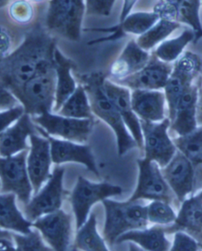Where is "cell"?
<instances>
[{
  "label": "cell",
  "instance_id": "obj_1",
  "mask_svg": "<svg viewBox=\"0 0 202 251\" xmlns=\"http://www.w3.org/2000/svg\"><path fill=\"white\" fill-rule=\"evenodd\" d=\"M55 40L41 27L27 33L15 51L0 59V82L18 91L40 71L54 65Z\"/></svg>",
  "mask_w": 202,
  "mask_h": 251
},
{
  "label": "cell",
  "instance_id": "obj_2",
  "mask_svg": "<svg viewBox=\"0 0 202 251\" xmlns=\"http://www.w3.org/2000/svg\"><path fill=\"white\" fill-rule=\"evenodd\" d=\"M104 80L105 76L101 73H92L81 77V82L87 93L92 112L105 122L114 130L117 138L118 152L120 156H123L138 145L129 134L117 108L106 95L103 87Z\"/></svg>",
  "mask_w": 202,
  "mask_h": 251
},
{
  "label": "cell",
  "instance_id": "obj_3",
  "mask_svg": "<svg viewBox=\"0 0 202 251\" xmlns=\"http://www.w3.org/2000/svg\"><path fill=\"white\" fill-rule=\"evenodd\" d=\"M56 73L54 65L40 71L13 94L31 117L53 112L56 93Z\"/></svg>",
  "mask_w": 202,
  "mask_h": 251
},
{
  "label": "cell",
  "instance_id": "obj_4",
  "mask_svg": "<svg viewBox=\"0 0 202 251\" xmlns=\"http://www.w3.org/2000/svg\"><path fill=\"white\" fill-rule=\"evenodd\" d=\"M103 204L105 208L103 239L109 245L115 244L125 233L147 226V207L131 201L118 202L108 199L103 201Z\"/></svg>",
  "mask_w": 202,
  "mask_h": 251
},
{
  "label": "cell",
  "instance_id": "obj_5",
  "mask_svg": "<svg viewBox=\"0 0 202 251\" xmlns=\"http://www.w3.org/2000/svg\"><path fill=\"white\" fill-rule=\"evenodd\" d=\"M85 14V2L81 0L50 1L47 13V28L64 38L79 41Z\"/></svg>",
  "mask_w": 202,
  "mask_h": 251
},
{
  "label": "cell",
  "instance_id": "obj_6",
  "mask_svg": "<svg viewBox=\"0 0 202 251\" xmlns=\"http://www.w3.org/2000/svg\"><path fill=\"white\" fill-rule=\"evenodd\" d=\"M121 187L107 182L95 183L82 176L77 178V183L71 193V201L75 218L77 230L81 228L89 218L92 206L101 201L110 197L121 195Z\"/></svg>",
  "mask_w": 202,
  "mask_h": 251
},
{
  "label": "cell",
  "instance_id": "obj_7",
  "mask_svg": "<svg viewBox=\"0 0 202 251\" xmlns=\"http://www.w3.org/2000/svg\"><path fill=\"white\" fill-rule=\"evenodd\" d=\"M28 150L8 156H0V191L4 194H14L26 205L31 200L32 189L27 170Z\"/></svg>",
  "mask_w": 202,
  "mask_h": 251
},
{
  "label": "cell",
  "instance_id": "obj_8",
  "mask_svg": "<svg viewBox=\"0 0 202 251\" xmlns=\"http://www.w3.org/2000/svg\"><path fill=\"white\" fill-rule=\"evenodd\" d=\"M36 125L50 136H57L75 143H85L91 134L93 120H78L47 112L32 117Z\"/></svg>",
  "mask_w": 202,
  "mask_h": 251
},
{
  "label": "cell",
  "instance_id": "obj_9",
  "mask_svg": "<svg viewBox=\"0 0 202 251\" xmlns=\"http://www.w3.org/2000/svg\"><path fill=\"white\" fill-rule=\"evenodd\" d=\"M64 168L56 167L41 191L25 205V217L34 222L45 215L60 209L63 203V181Z\"/></svg>",
  "mask_w": 202,
  "mask_h": 251
},
{
  "label": "cell",
  "instance_id": "obj_10",
  "mask_svg": "<svg viewBox=\"0 0 202 251\" xmlns=\"http://www.w3.org/2000/svg\"><path fill=\"white\" fill-rule=\"evenodd\" d=\"M146 158L155 161L160 166L166 167L176 153V147L168 137V128L171 124L169 119L160 124L140 120Z\"/></svg>",
  "mask_w": 202,
  "mask_h": 251
},
{
  "label": "cell",
  "instance_id": "obj_11",
  "mask_svg": "<svg viewBox=\"0 0 202 251\" xmlns=\"http://www.w3.org/2000/svg\"><path fill=\"white\" fill-rule=\"evenodd\" d=\"M139 178L135 192L129 201L134 202L146 199L169 202L172 195L164 177L158 168L157 163L148 159L138 160Z\"/></svg>",
  "mask_w": 202,
  "mask_h": 251
},
{
  "label": "cell",
  "instance_id": "obj_12",
  "mask_svg": "<svg viewBox=\"0 0 202 251\" xmlns=\"http://www.w3.org/2000/svg\"><path fill=\"white\" fill-rule=\"evenodd\" d=\"M32 227L55 251H67L71 243L72 217L62 209L32 222Z\"/></svg>",
  "mask_w": 202,
  "mask_h": 251
},
{
  "label": "cell",
  "instance_id": "obj_13",
  "mask_svg": "<svg viewBox=\"0 0 202 251\" xmlns=\"http://www.w3.org/2000/svg\"><path fill=\"white\" fill-rule=\"evenodd\" d=\"M30 149L27 156V170L35 194L40 191L43 184L50 177V142L45 137L32 134L29 137Z\"/></svg>",
  "mask_w": 202,
  "mask_h": 251
},
{
  "label": "cell",
  "instance_id": "obj_14",
  "mask_svg": "<svg viewBox=\"0 0 202 251\" xmlns=\"http://www.w3.org/2000/svg\"><path fill=\"white\" fill-rule=\"evenodd\" d=\"M37 131L50 142V155L52 162L56 164L75 162L85 165L89 171L99 176L95 159L91 148L86 145L78 144L75 142L57 139L47 134L42 128L37 125Z\"/></svg>",
  "mask_w": 202,
  "mask_h": 251
},
{
  "label": "cell",
  "instance_id": "obj_15",
  "mask_svg": "<svg viewBox=\"0 0 202 251\" xmlns=\"http://www.w3.org/2000/svg\"><path fill=\"white\" fill-rule=\"evenodd\" d=\"M172 71L173 68L172 65L153 57L150 59L147 65L143 69L134 75H130L123 79L111 81L133 90L140 89L154 91L156 89L165 87Z\"/></svg>",
  "mask_w": 202,
  "mask_h": 251
},
{
  "label": "cell",
  "instance_id": "obj_16",
  "mask_svg": "<svg viewBox=\"0 0 202 251\" xmlns=\"http://www.w3.org/2000/svg\"><path fill=\"white\" fill-rule=\"evenodd\" d=\"M103 90L111 100L118 112L121 115L126 126L131 133L132 137L140 149L143 148L144 139L140 120L133 112L131 103V94L129 89L114 83L111 80L103 81Z\"/></svg>",
  "mask_w": 202,
  "mask_h": 251
},
{
  "label": "cell",
  "instance_id": "obj_17",
  "mask_svg": "<svg viewBox=\"0 0 202 251\" xmlns=\"http://www.w3.org/2000/svg\"><path fill=\"white\" fill-rule=\"evenodd\" d=\"M164 176L180 201L193 191L194 183V166L182 152H176L164 169Z\"/></svg>",
  "mask_w": 202,
  "mask_h": 251
},
{
  "label": "cell",
  "instance_id": "obj_18",
  "mask_svg": "<svg viewBox=\"0 0 202 251\" xmlns=\"http://www.w3.org/2000/svg\"><path fill=\"white\" fill-rule=\"evenodd\" d=\"M37 132L32 117L25 113L14 125L0 134V156L8 157L29 150L27 138L37 134Z\"/></svg>",
  "mask_w": 202,
  "mask_h": 251
},
{
  "label": "cell",
  "instance_id": "obj_19",
  "mask_svg": "<svg viewBox=\"0 0 202 251\" xmlns=\"http://www.w3.org/2000/svg\"><path fill=\"white\" fill-rule=\"evenodd\" d=\"M198 100V87L190 85L180 98L174 117L171 121L172 130L180 136L186 135L196 130Z\"/></svg>",
  "mask_w": 202,
  "mask_h": 251
},
{
  "label": "cell",
  "instance_id": "obj_20",
  "mask_svg": "<svg viewBox=\"0 0 202 251\" xmlns=\"http://www.w3.org/2000/svg\"><path fill=\"white\" fill-rule=\"evenodd\" d=\"M147 51L141 49L135 41H129L121 55L110 68L111 81L123 79L143 69L150 61Z\"/></svg>",
  "mask_w": 202,
  "mask_h": 251
},
{
  "label": "cell",
  "instance_id": "obj_21",
  "mask_svg": "<svg viewBox=\"0 0 202 251\" xmlns=\"http://www.w3.org/2000/svg\"><path fill=\"white\" fill-rule=\"evenodd\" d=\"M165 100V94L161 92L138 89L131 94L134 113L142 120L152 123L164 120Z\"/></svg>",
  "mask_w": 202,
  "mask_h": 251
},
{
  "label": "cell",
  "instance_id": "obj_22",
  "mask_svg": "<svg viewBox=\"0 0 202 251\" xmlns=\"http://www.w3.org/2000/svg\"><path fill=\"white\" fill-rule=\"evenodd\" d=\"M186 230L202 243V192L184 201L175 225L165 228L167 232Z\"/></svg>",
  "mask_w": 202,
  "mask_h": 251
},
{
  "label": "cell",
  "instance_id": "obj_23",
  "mask_svg": "<svg viewBox=\"0 0 202 251\" xmlns=\"http://www.w3.org/2000/svg\"><path fill=\"white\" fill-rule=\"evenodd\" d=\"M54 67L57 81L55 106L53 112H58L63 103L75 93L77 85L71 74L75 67L74 61L63 55L57 48L54 53Z\"/></svg>",
  "mask_w": 202,
  "mask_h": 251
},
{
  "label": "cell",
  "instance_id": "obj_24",
  "mask_svg": "<svg viewBox=\"0 0 202 251\" xmlns=\"http://www.w3.org/2000/svg\"><path fill=\"white\" fill-rule=\"evenodd\" d=\"M15 199L16 195L14 194L0 195V227L27 235L32 231V223L18 209Z\"/></svg>",
  "mask_w": 202,
  "mask_h": 251
},
{
  "label": "cell",
  "instance_id": "obj_25",
  "mask_svg": "<svg viewBox=\"0 0 202 251\" xmlns=\"http://www.w3.org/2000/svg\"><path fill=\"white\" fill-rule=\"evenodd\" d=\"M165 228L153 227L128 231L116 240L117 244L133 242L147 251H169L170 243L165 237Z\"/></svg>",
  "mask_w": 202,
  "mask_h": 251
},
{
  "label": "cell",
  "instance_id": "obj_26",
  "mask_svg": "<svg viewBox=\"0 0 202 251\" xmlns=\"http://www.w3.org/2000/svg\"><path fill=\"white\" fill-rule=\"evenodd\" d=\"M75 247L82 251H109L105 240L97 231V216L92 213L81 228L77 230Z\"/></svg>",
  "mask_w": 202,
  "mask_h": 251
},
{
  "label": "cell",
  "instance_id": "obj_27",
  "mask_svg": "<svg viewBox=\"0 0 202 251\" xmlns=\"http://www.w3.org/2000/svg\"><path fill=\"white\" fill-rule=\"evenodd\" d=\"M57 113L64 117L78 120H93L87 93L81 84L77 85L75 93L63 103Z\"/></svg>",
  "mask_w": 202,
  "mask_h": 251
},
{
  "label": "cell",
  "instance_id": "obj_28",
  "mask_svg": "<svg viewBox=\"0 0 202 251\" xmlns=\"http://www.w3.org/2000/svg\"><path fill=\"white\" fill-rule=\"evenodd\" d=\"M193 75L184 73L176 67L173 68L172 75L168 78L165 87V98L168 100V107H169V116L170 121L174 117L176 113V107L178 105L180 98L183 94L186 88L190 86L194 78Z\"/></svg>",
  "mask_w": 202,
  "mask_h": 251
},
{
  "label": "cell",
  "instance_id": "obj_29",
  "mask_svg": "<svg viewBox=\"0 0 202 251\" xmlns=\"http://www.w3.org/2000/svg\"><path fill=\"white\" fill-rule=\"evenodd\" d=\"M159 14L156 12H138L129 14L126 19L118 25L122 32L143 35L160 21Z\"/></svg>",
  "mask_w": 202,
  "mask_h": 251
},
{
  "label": "cell",
  "instance_id": "obj_30",
  "mask_svg": "<svg viewBox=\"0 0 202 251\" xmlns=\"http://www.w3.org/2000/svg\"><path fill=\"white\" fill-rule=\"evenodd\" d=\"M174 144L193 164L202 162V126L190 134L176 138Z\"/></svg>",
  "mask_w": 202,
  "mask_h": 251
},
{
  "label": "cell",
  "instance_id": "obj_31",
  "mask_svg": "<svg viewBox=\"0 0 202 251\" xmlns=\"http://www.w3.org/2000/svg\"><path fill=\"white\" fill-rule=\"evenodd\" d=\"M194 31L186 29L179 37L166 41L158 47L155 56L164 63L176 60L183 51L184 48L194 38Z\"/></svg>",
  "mask_w": 202,
  "mask_h": 251
},
{
  "label": "cell",
  "instance_id": "obj_32",
  "mask_svg": "<svg viewBox=\"0 0 202 251\" xmlns=\"http://www.w3.org/2000/svg\"><path fill=\"white\" fill-rule=\"evenodd\" d=\"M180 26V24L176 22L160 19L154 26L150 30L144 33L137 40V44L143 50H149L153 48L158 43L168 37L172 32Z\"/></svg>",
  "mask_w": 202,
  "mask_h": 251
},
{
  "label": "cell",
  "instance_id": "obj_33",
  "mask_svg": "<svg viewBox=\"0 0 202 251\" xmlns=\"http://www.w3.org/2000/svg\"><path fill=\"white\" fill-rule=\"evenodd\" d=\"M200 3V1H176V22L190 25L197 37H202L199 18Z\"/></svg>",
  "mask_w": 202,
  "mask_h": 251
},
{
  "label": "cell",
  "instance_id": "obj_34",
  "mask_svg": "<svg viewBox=\"0 0 202 251\" xmlns=\"http://www.w3.org/2000/svg\"><path fill=\"white\" fill-rule=\"evenodd\" d=\"M148 221L157 225H168L175 222L176 213L168 203L155 201L147 206Z\"/></svg>",
  "mask_w": 202,
  "mask_h": 251
},
{
  "label": "cell",
  "instance_id": "obj_35",
  "mask_svg": "<svg viewBox=\"0 0 202 251\" xmlns=\"http://www.w3.org/2000/svg\"><path fill=\"white\" fill-rule=\"evenodd\" d=\"M13 240L15 243L16 251H51L45 245L41 234L37 230H32L27 235L13 233Z\"/></svg>",
  "mask_w": 202,
  "mask_h": 251
},
{
  "label": "cell",
  "instance_id": "obj_36",
  "mask_svg": "<svg viewBox=\"0 0 202 251\" xmlns=\"http://www.w3.org/2000/svg\"><path fill=\"white\" fill-rule=\"evenodd\" d=\"M184 73L196 77L201 70V60L198 55L186 52L175 64V67Z\"/></svg>",
  "mask_w": 202,
  "mask_h": 251
},
{
  "label": "cell",
  "instance_id": "obj_37",
  "mask_svg": "<svg viewBox=\"0 0 202 251\" xmlns=\"http://www.w3.org/2000/svg\"><path fill=\"white\" fill-rule=\"evenodd\" d=\"M86 15H102L108 16L113 8L115 1H93L85 2Z\"/></svg>",
  "mask_w": 202,
  "mask_h": 251
},
{
  "label": "cell",
  "instance_id": "obj_38",
  "mask_svg": "<svg viewBox=\"0 0 202 251\" xmlns=\"http://www.w3.org/2000/svg\"><path fill=\"white\" fill-rule=\"evenodd\" d=\"M24 114V107L22 104L11 109L0 112V134L8 129L11 124L18 121Z\"/></svg>",
  "mask_w": 202,
  "mask_h": 251
},
{
  "label": "cell",
  "instance_id": "obj_39",
  "mask_svg": "<svg viewBox=\"0 0 202 251\" xmlns=\"http://www.w3.org/2000/svg\"><path fill=\"white\" fill-rule=\"evenodd\" d=\"M199 244L186 233L178 231L170 251H198Z\"/></svg>",
  "mask_w": 202,
  "mask_h": 251
},
{
  "label": "cell",
  "instance_id": "obj_40",
  "mask_svg": "<svg viewBox=\"0 0 202 251\" xmlns=\"http://www.w3.org/2000/svg\"><path fill=\"white\" fill-rule=\"evenodd\" d=\"M10 15L19 23H25L32 19V9L25 2H16L10 7Z\"/></svg>",
  "mask_w": 202,
  "mask_h": 251
},
{
  "label": "cell",
  "instance_id": "obj_41",
  "mask_svg": "<svg viewBox=\"0 0 202 251\" xmlns=\"http://www.w3.org/2000/svg\"><path fill=\"white\" fill-rule=\"evenodd\" d=\"M19 102L15 96L0 82V112L17 107L19 105Z\"/></svg>",
  "mask_w": 202,
  "mask_h": 251
},
{
  "label": "cell",
  "instance_id": "obj_42",
  "mask_svg": "<svg viewBox=\"0 0 202 251\" xmlns=\"http://www.w3.org/2000/svg\"><path fill=\"white\" fill-rule=\"evenodd\" d=\"M10 48V37L8 32L0 26V55L2 58L6 56V54Z\"/></svg>",
  "mask_w": 202,
  "mask_h": 251
},
{
  "label": "cell",
  "instance_id": "obj_43",
  "mask_svg": "<svg viewBox=\"0 0 202 251\" xmlns=\"http://www.w3.org/2000/svg\"><path fill=\"white\" fill-rule=\"evenodd\" d=\"M0 251H16L13 239H0Z\"/></svg>",
  "mask_w": 202,
  "mask_h": 251
},
{
  "label": "cell",
  "instance_id": "obj_44",
  "mask_svg": "<svg viewBox=\"0 0 202 251\" xmlns=\"http://www.w3.org/2000/svg\"><path fill=\"white\" fill-rule=\"evenodd\" d=\"M135 3V1H126L124 2V8L122 10L121 16H120V22L126 19V17L129 16V13L131 10L133 4Z\"/></svg>",
  "mask_w": 202,
  "mask_h": 251
},
{
  "label": "cell",
  "instance_id": "obj_45",
  "mask_svg": "<svg viewBox=\"0 0 202 251\" xmlns=\"http://www.w3.org/2000/svg\"><path fill=\"white\" fill-rule=\"evenodd\" d=\"M196 118L197 123L201 124L202 126V93L198 97V104H197Z\"/></svg>",
  "mask_w": 202,
  "mask_h": 251
},
{
  "label": "cell",
  "instance_id": "obj_46",
  "mask_svg": "<svg viewBox=\"0 0 202 251\" xmlns=\"http://www.w3.org/2000/svg\"><path fill=\"white\" fill-rule=\"evenodd\" d=\"M13 239V233L0 227V239Z\"/></svg>",
  "mask_w": 202,
  "mask_h": 251
},
{
  "label": "cell",
  "instance_id": "obj_47",
  "mask_svg": "<svg viewBox=\"0 0 202 251\" xmlns=\"http://www.w3.org/2000/svg\"><path fill=\"white\" fill-rule=\"evenodd\" d=\"M129 251H145L144 250L141 249L138 246L133 244V243H129Z\"/></svg>",
  "mask_w": 202,
  "mask_h": 251
},
{
  "label": "cell",
  "instance_id": "obj_48",
  "mask_svg": "<svg viewBox=\"0 0 202 251\" xmlns=\"http://www.w3.org/2000/svg\"><path fill=\"white\" fill-rule=\"evenodd\" d=\"M8 1H0V8H2V7H3V6L8 4Z\"/></svg>",
  "mask_w": 202,
  "mask_h": 251
},
{
  "label": "cell",
  "instance_id": "obj_49",
  "mask_svg": "<svg viewBox=\"0 0 202 251\" xmlns=\"http://www.w3.org/2000/svg\"><path fill=\"white\" fill-rule=\"evenodd\" d=\"M201 70H202V60L201 61Z\"/></svg>",
  "mask_w": 202,
  "mask_h": 251
},
{
  "label": "cell",
  "instance_id": "obj_50",
  "mask_svg": "<svg viewBox=\"0 0 202 251\" xmlns=\"http://www.w3.org/2000/svg\"><path fill=\"white\" fill-rule=\"evenodd\" d=\"M199 247H201V248L202 249V243H199Z\"/></svg>",
  "mask_w": 202,
  "mask_h": 251
},
{
  "label": "cell",
  "instance_id": "obj_51",
  "mask_svg": "<svg viewBox=\"0 0 202 251\" xmlns=\"http://www.w3.org/2000/svg\"><path fill=\"white\" fill-rule=\"evenodd\" d=\"M0 188H1V183H0Z\"/></svg>",
  "mask_w": 202,
  "mask_h": 251
},
{
  "label": "cell",
  "instance_id": "obj_52",
  "mask_svg": "<svg viewBox=\"0 0 202 251\" xmlns=\"http://www.w3.org/2000/svg\"></svg>",
  "mask_w": 202,
  "mask_h": 251
}]
</instances>
